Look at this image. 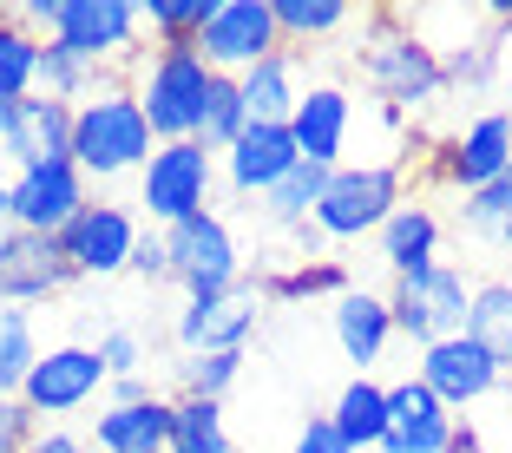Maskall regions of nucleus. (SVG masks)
Instances as JSON below:
<instances>
[{
	"instance_id": "f257e3e1",
	"label": "nucleus",
	"mask_w": 512,
	"mask_h": 453,
	"mask_svg": "<svg viewBox=\"0 0 512 453\" xmlns=\"http://www.w3.org/2000/svg\"><path fill=\"white\" fill-rule=\"evenodd\" d=\"M355 73L375 92L381 106L401 119V112H427L447 92V73H440V53L401 7H375L362 20V53H355Z\"/></svg>"
},
{
	"instance_id": "f03ea898",
	"label": "nucleus",
	"mask_w": 512,
	"mask_h": 453,
	"mask_svg": "<svg viewBox=\"0 0 512 453\" xmlns=\"http://www.w3.org/2000/svg\"><path fill=\"white\" fill-rule=\"evenodd\" d=\"M151 151H158V138H151L125 73H106L73 106V165L86 171V184H125L145 171Z\"/></svg>"
},
{
	"instance_id": "7ed1b4c3",
	"label": "nucleus",
	"mask_w": 512,
	"mask_h": 453,
	"mask_svg": "<svg viewBox=\"0 0 512 453\" xmlns=\"http://www.w3.org/2000/svg\"><path fill=\"white\" fill-rule=\"evenodd\" d=\"M125 86H132L151 138H158V145H184V138L204 132V106H211L217 73L204 66L197 46H151V53L132 60Z\"/></svg>"
},
{
	"instance_id": "20e7f679",
	"label": "nucleus",
	"mask_w": 512,
	"mask_h": 453,
	"mask_svg": "<svg viewBox=\"0 0 512 453\" xmlns=\"http://www.w3.org/2000/svg\"><path fill=\"white\" fill-rule=\"evenodd\" d=\"M20 20H27L40 40L66 46L73 60H86L92 73H112V66H132L138 60V33H145V20H138L132 0H27V7H14Z\"/></svg>"
},
{
	"instance_id": "39448f33",
	"label": "nucleus",
	"mask_w": 512,
	"mask_h": 453,
	"mask_svg": "<svg viewBox=\"0 0 512 453\" xmlns=\"http://www.w3.org/2000/svg\"><path fill=\"white\" fill-rule=\"evenodd\" d=\"M401 204H407V191H401V165H394V158L335 165L329 184H322V204H316V230H322V237H335V243L375 237Z\"/></svg>"
},
{
	"instance_id": "423d86ee",
	"label": "nucleus",
	"mask_w": 512,
	"mask_h": 453,
	"mask_svg": "<svg viewBox=\"0 0 512 453\" xmlns=\"http://www.w3.org/2000/svg\"><path fill=\"white\" fill-rule=\"evenodd\" d=\"M211 191H217V158L197 138L158 145L138 171V217H145V230H171L184 217L211 211Z\"/></svg>"
},
{
	"instance_id": "0eeeda50",
	"label": "nucleus",
	"mask_w": 512,
	"mask_h": 453,
	"mask_svg": "<svg viewBox=\"0 0 512 453\" xmlns=\"http://www.w3.org/2000/svg\"><path fill=\"white\" fill-rule=\"evenodd\" d=\"M467 302H473V283L460 263H427V270H407L394 276L388 289V309H394V335L407 342H447V335L467 329Z\"/></svg>"
},
{
	"instance_id": "6e6552de",
	"label": "nucleus",
	"mask_w": 512,
	"mask_h": 453,
	"mask_svg": "<svg viewBox=\"0 0 512 453\" xmlns=\"http://www.w3.org/2000/svg\"><path fill=\"white\" fill-rule=\"evenodd\" d=\"M165 257H171V283L184 289V302L230 296V289L243 283V250H237V230H230L217 211L171 224V230H165Z\"/></svg>"
},
{
	"instance_id": "1a4fd4ad",
	"label": "nucleus",
	"mask_w": 512,
	"mask_h": 453,
	"mask_svg": "<svg viewBox=\"0 0 512 453\" xmlns=\"http://www.w3.org/2000/svg\"><path fill=\"white\" fill-rule=\"evenodd\" d=\"M145 237V217L119 197H92L86 211L60 230V250L73 263V276H92V283H106V276H125L132 270V250Z\"/></svg>"
},
{
	"instance_id": "9d476101",
	"label": "nucleus",
	"mask_w": 512,
	"mask_h": 453,
	"mask_svg": "<svg viewBox=\"0 0 512 453\" xmlns=\"http://www.w3.org/2000/svg\"><path fill=\"white\" fill-rule=\"evenodd\" d=\"M197 53L217 79H243L250 66H263L270 53H283L276 33V7L270 0H217V14L197 33Z\"/></svg>"
},
{
	"instance_id": "9b49d317",
	"label": "nucleus",
	"mask_w": 512,
	"mask_h": 453,
	"mask_svg": "<svg viewBox=\"0 0 512 453\" xmlns=\"http://www.w3.org/2000/svg\"><path fill=\"white\" fill-rule=\"evenodd\" d=\"M92 204V184L73 158H53V165H27L7 184V224L14 230H40V237H60L79 211Z\"/></svg>"
},
{
	"instance_id": "f8f14e48",
	"label": "nucleus",
	"mask_w": 512,
	"mask_h": 453,
	"mask_svg": "<svg viewBox=\"0 0 512 453\" xmlns=\"http://www.w3.org/2000/svg\"><path fill=\"white\" fill-rule=\"evenodd\" d=\"M106 362H99V348L92 342H60V348H40V362H33L27 388H20V401H27L33 421H53V414H79L86 401H99V388H106Z\"/></svg>"
},
{
	"instance_id": "ddd939ff",
	"label": "nucleus",
	"mask_w": 512,
	"mask_h": 453,
	"mask_svg": "<svg viewBox=\"0 0 512 453\" xmlns=\"http://www.w3.org/2000/svg\"><path fill=\"white\" fill-rule=\"evenodd\" d=\"M73 263H66L60 237L40 230H0V309H27V302H53L60 289H73Z\"/></svg>"
},
{
	"instance_id": "4468645a",
	"label": "nucleus",
	"mask_w": 512,
	"mask_h": 453,
	"mask_svg": "<svg viewBox=\"0 0 512 453\" xmlns=\"http://www.w3.org/2000/svg\"><path fill=\"white\" fill-rule=\"evenodd\" d=\"M263 322V289L237 283L230 296H204V302H184L171 335H178L184 355H243V342L256 335Z\"/></svg>"
},
{
	"instance_id": "2eb2a0df",
	"label": "nucleus",
	"mask_w": 512,
	"mask_h": 453,
	"mask_svg": "<svg viewBox=\"0 0 512 453\" xmlns=\"http://www.w3.org/2000/svg\"><path fill=\"white\" fill-rule=\"evenodd\" d=\"M414 381H421V388H434L453 414L480 408L486 394L506 388V375H499V368L486 362V348H480V342H467V335L427 342V348H421V362H414Z\"/></svg>"
},
{
	"instance_id": "dca6fc26",
	"label": "nucleus",
	"mask_w": 512,
	"mask_h": 453,
	"mask_svg": "<svg viewBox=\"0 0 512 453\" xmlns=\"http://www.w3.org/2000/svg\"><path fill=\"white\" fill-rule=\"evenodd\" d=\"M434 171H440V178H447L460 197L480 191V184H493L499 171H512V119H506V106H499V112H480V119L460 125V132L440 145Z\"/></svg>"
},
{
	"instance_id": "f3484780",
	"label": "nucleus",
	"mask_w": 512,
	"mask_h": 453,
	"mask_svg": "<svg viewBox=\"0 0 512 453\" xmlns=\"http://www.w3.org/2000/svg\"><path fill=\"white\" fill-rule=\"evenodd\" d=\"M53 158H73V106L66 99H46V92H27V99L7 106L0 165L27 171V165H53Z\"/></svg>"
},
{
	"instance_id": "a211bd4d",
	"label": "nucleus",
	"mask_w": 512,
	"mask_h": 453,
	"mask_svg": "<svg viewBox=\"0 0 512 453\" xmlns=\"http://www.w3.org/2000/svg\"><path fill=\"white\" fill-rule=\"evenodd\" d=\"M348 132H355V92L322 79V86H302L296 99V119H289V138H296L302 165H322L335 171L348 151Z\"/></svg>"
},
{
	"instance_id": "6ab92c4d",
	"label": "nucleus",
	"mask_w": 512,
	"mask_h": 453,
	"mask_svg": "<svg viewBox=\"0 0 512 453\" xmlns=\"http://www.w3.org/2000/svg\"><path fill=\"white\" fill-rule=\"evenodd\" d=\"M453 421L460 414L440 401L421 381H388V434H381V453H447Z\"/></svg>"
},
{
	"instance_id": "aec40b11",
	"label": "nucleus",
	"mask_w": 512,
	"mask_h": 453,
	"mask_svg": "<svg viewBox=\"0 0 512 453\" xmlns=\"http://www.w3.org/2000/svg\"><path fill=\"white\" fill-rule=\"evenodd\" d=\"M329 329H335V348H342L348 362L368 375V368L388 355V342H394V309H388V296L348 283L342 296L329 302Z\"/></svg>"
},
{
	"instance_id": "412c9836",
	"label": "nucleus",
	"mask_w": 512,
	"mask_h": 453,
	"mask_svg": "<svg viewBox=\"0 0 512 453\" xmlns=\"http://www.w3.org/2000/svg\"><path fill=\"white\" fill-rule=\"evenodd\" d=\"M296 165H302V151H296V138H289V125H250V132L224 151V184L237 197H263Z\"/></svg>"
},
{
	"instance_id": "4be33fe9",
	"label": "nucleus",
	"mask_w": 512,
	"mask_h": 453,
	"mask_svg": "<svg viewBox=\"0 0 512 453\" xmlns=\"http://www.w3.org/2000/svg\"><path fill=\"white\" fill-rule=\"evenodd\" d=\"M92 447L99 453H165L171 447V401L151 394V401H132V408H99L92 421Z\"/></svg>"
},
{
	"instance_id": "5701e85b",
	"label": "nucleus",
	"mask_w": 512,
	"mask_h": 453,
	"mask_svg": "<svg viewBox=\"0 0 512 453\" xmlns=\"http://www.w3.org/2000/svg\"><path fill=\"white\" fill-rule=\"evenodd\" d=\"M440 237H447V224H440V211H434V204H421V197H407L401 211H394L388 224L375 230V243H381V263H388L394 276H407V270H427V263H440Z\"/></svg>"
},
{
	"instance_id": "b1692460",
	"label": "nucleus",
	"mask_w": 512,
	"mask_h": 453,
	"mask_svg": "<svg viewBox=\"0 0 512 453\" xmlns=\"http://www.w3.org/2000/svg\"><path fill=\"white\" fill-rule=\"evenodd\" d=\"M243 86V106H250V125H289L296 119V99H302V53H270L263 66L237 79Z\"/></svg>"
},
{
	"instance_id": "393cba45",
	"label": "nucleus",
	"mask_w": 512,
	"mask_h": 453,
	"mask_svg": "<svg viewBox=\"0 0 512 453\" xmlns=\"http://www.w3.org/2000/svg\"><path fill=\"white\" fill-rule=\"evenodd\" d=\"M467 342L486 348V362L512 381V276H486L473 283V302H467Z\"/></svg>"
},
{
	"instance_id": "a878e982",
	"label": "nucleus",
	"mask_w": 512,
	"mask_h": 453,
	"mask_svg": "<svg viewBox=\"0 0 512 453\" xmlns=\"http://www.w3.org/2000/svg\"><path fill=\"white\" fill-rule=\"evenodd\" d=\"M335 434L348 440V453H381V434H388V381L355 375L329 408Z\"/></svg>"
},
{
	"instance_id": "bb28decb",
	"label": "nucleus",
	"mask_w": 512,
	"mask_h": 453,
	"mask_svg": "<svg viewBox=\"0 0 512 453\" xmlns=\"http://www.w3.org/2000/svg\"><path fill=\"white\" fill-rule=\"evenodd\" d=\"M322 184H329L322 165H296L283 184H270V191L256 197V211L270 217L276 230H309L316 224V204H322Z\"/></svg>"
},
{
	"instance_id": "cd10ccee",
	"label": "nucleus",
	"mask_w": 512,
	"mask_h": 453,
	"mask_svg": "<svg viewBox=\"0 0 512 453\" xmlns=\"http://www.w3.org/2000/svg\"><path fill=\"white\" fill-rule=\"evenodd\" d=\"M256 289H263V302H309V296H342L348 289V270L335 257H302V263H283V270H263L256 276Z\"/></svg>"
},
{
	"instance_id": "c85d7f7f",
	"label": "nucleus",
	"mask_w": 512,
	"mask_h": 453,
	"mask_svg": "<svg viewBox=\"0 0 512 453\" xmlns=\"http://www.w3.org/2000/svg\"><path fill=\"white\" fill-rule=\"evenodd\" d=\"M33 73H40V33H33L14 7H0V106L27 99Z\"/></svg>"
},
{
	"instance_id": "c756f323",
	"label": "nucleus",
	"mask_w": 512,
	"mask_h": 453,
	"mask_svg": "<svg viewBox=\"0 0 512 453\" xmlns=\"http://www.w3.org/2000/svg\"><path fill=\"white\" fill-rule=\"evenodd\" d=\"M270 7H276V33H283L289 53H309V40L355 27V7H342V0H270Z\"/></svg>"
},
{
	"instance_id": "7c9ffc66",
	"label": "nucleus",
	"mask_w": 512,
	"mask_h": 453,
	"mask_svg": "<svg viewBox=\"0 0 512 453\" xmlns=\"http://www.w3.org/2000/svg\"><path fill=\"white\" fill-rule=\"evenodd\" d=\"M460 230L480 243H493V250H512V171H499L493 184H480V191L460 197Z\"/></svg>"
},
{
	"instance_id": "2f4dec72",
	"label": "nucleus",
	"mask_w": 512,
	"mask_h": 453,
	"mask_svg": "<svg viewBox=\"0 0 512 453\" xmlns=\"http://www.w3.org/2000/svg\"><path fill=\"white\" fill-rule=\"evenodd\" d=\"M165 453H230L224 401H191V394H171V447Z\"/></svg>"
},
{
	"instance_id": "473e14b6",
	"label": "nucleus",
	"mask_w": 512,
	"mask_h": 453,
	"mask_svg": "<svg viewBox=\"0 0 512 453\" xmlns=\"http://www.w3.org/2000/svg\"><path fill=\"white\" fill-rule=\"evenodd\" d=\"M33 362H40V335H33V309H0V394L20 401Z\"/></svg>"
},
{
	"instance_id": "72a5a7b5",
	"label": "nucleus",
	"mask_w": 512,
	"mask_h": 453,
	"mask_svg": "<svg viewBox=\"0 0 512 453\" xmlns=\"http://www.w3.org/2000/svg\"><path fill=\"white\" fill-rule=\"evenodd\" d=\"M211 14H217V0H145L138 7V20H145V33L158 46H197Z\"/></svg>"
},
{
	"instance_id": "f704fd0d",
	"label": "nucleus",
	"mask_w": 512,
	"mask_h": 453,
	"mask_svg": "<svg viewBox=\"0 0 512 453\" xmlns=\"http://www.w3.org/2000/svg\"><path fill=\"white\" fill-rule=\"evenodd\" d=\"M250 132V106H243V86L237 79H217L211 86V106H204V132H197V145L211 151V158H224L237 138Z\"/></svg>"
},
{
	"instance_id": "c9c22d12",
	"label": "nucleus",
	"mask_w": 512,
	"mask_h": 453,
	"mask_svg": "<svg viewBox=\"0 0 512 453\" xmlns=\"http://www.w3.org/2000/svg\"><path fill=\"white\" fill-rule=\"evenodd\" d=\"M106 73H92L86 60H73L66 46L40 40V73H33V92H46V99H66V106H79L92 86H99Z\"/></svg>"
},
{
	"instance_id": "e433bc0d",
	"label": "nucleus",
	"mask_w": 512,
	"mask_h": 453,
	"mask_svg": "<svg viewBox=\"0 0 512 453\" xmlns=\"http://www.w3.org/2000/svg\"><path fill=\"white\" fill-rule=\"evenodd\" d=\"M237 375H243V355H184L178 394H191V401H224Z\"/></svg>"
},
{
	"instance_id": "4c0bfd02",
	"label": "nucleus",
	"mask_w": 512,
	"mask_h": 453,
	"mask_svg": "<svg viewBox=\"0 0 512 453\" xmlns=\"http://www.w3.org/2000/svg\"><path fill=\"white\" fill-rule=\"evenodd\" d=\"M92 348H99V362H106V375H112V381L145 375V335H138V329H106Z\"/></svg>"
},
{
	"instance_id": "58836bf2",
	"label": "nucleus",
	"mask_w": 512,
	"mask_h": 453,
	"mask_svg": "<svg viewBox=\"0 0 512 453\" xmlns=\"http://www.w3.org/2000/svg\"><path fill=\"white\" fill-rule=\"evenodd\" d=\"M33 434H40V421L27 414V401H7L0 394V453H27Z\"/></svg>"
},
{
	"instance_id": "ea45409f",
	"label": "nucleus",
	"mask_w": 512,
	"mask_h": 453,
	"mask_svg": "<svg viewBox=\"0 0 512 453\" xmlns=\"http://www.w3.org/2000/svg\"><path fill=\"white\" fill-rule=\"evenodd\" d=\"M132 276H145V283H171V257H165V230H145L132 250Z\"/></svg>"
},
{
	"instance_id": "a19ab883",
	"label": "nucleus",
	"mask_w": 512,
	"mask_h": 453,
	"mask_svg": "<svg viewBox=\"0 0 512 453\" xmlns=\"http://www.w3.org/2000/svg\"><path fill=\"white\" fill-rule=\"evenodd\" d=\"M296 453H348V440L335 434L329 414H309V427L296 434Z\"/></svg>"
},
{
	"instance_id": "79ce46f5",
	"label": "nucleus",
	"mask_w": 512,
	"mask_h": 453,
	"mask_svg": "<svg viewBox=\"0 0 512 453\" xmlns=\"http://www.w3.org/2000/svg\"><path fill=\"white\" fill-rule=\"evenodd\" d=\"M27 453H92L79 434H60V427H46V434H33V447Z\"/></svg>"
},
{
	"instance_id": "37998d69",
	"label": "nucleus",
	"mask_w": 512,
	"mask_h": 453,
	"mask_svg": "<svg viewBox=\"0 0 512 453\" xmlns=\"http://www.w3.org/2000/svg\"><path fill=\"white\" fill-rule=\"evenodd\" d=\"M447 453H486V434H480V427L467 421V414L453 421V440H447Z\"/></svg>"
},
{
	"instance_id": "c03bdc74",
	"label": "nucleus",
	"mask_w": 512,
	"mask_h": 453,
	"mask_svg": "<svg viewBox=\"0 0 512 453\" xmlns=\"http://www.w3.org/2000/svg\"><path fill=\"white\" fill-rule=\"evenodd\" d=\"M7 184H14V171L0 165V230H7Z\"/></svg>"
},
{
	"instance_id": "a18cd8bd",
	"label": "nucleus",
	"mask_w": 512,
	"mask_h": 453,
	"mask_svg": "<svg viewBox=\"0 0 512 453\" xmlns=\"http://www.w3.org/2000/svg\"><path fill=\"white\" fill-rule=\"evenodd\" d=\"M0 145H7V106H0Z\"/></svg>"
}]
</instances>
